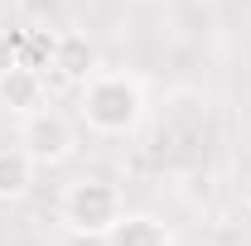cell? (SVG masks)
<instances>
[{"instance_id":"cell-1","label":"cell","mask_w":251,"mask_h":246,"mask_svg":"<svg viewBox=\"0 0 251 246\" xmlns=\"http://www.w3.org/2000/svg\"><path fill=\"white\" fill-rule=\"evenodd\" d=\"M145 116V92L135 77L121 73H101L82 82V121L92 125L97 135H130Z\"/></svg>"},{"instance_id":"cell-2","label":"cell","mask_w":251,"mask_h":246,"mask_svg":"<svg viewBox=\"0 0 251 246\" xmlns=\"http://www.w3.org/2000/svg\"><path fill=\"white\" fill-rule=\"evenodd\" d=\"M121 217V193L106 179H77L63 193V222L82 237H106L111 222Z\"/></svg>"},{"instance_id":"cell-3","label":"cell","mask_w":251,"mask_h":246,"mask_svg":"<svg viewBox=\"0 0 251 246\" xmlns=\"http://www.w3.org/2000/svg\"><path fill=\"white\" fill-rule=\"evenodd\" d=\"M20 145H25V154H29L34 164H58V159L73 154V125H68L63 111L39 106V111H29L25 125H20Z\"/></svg>"},{"instance_id":"cell-4","label":"cell","mask_w":251,"mask_h":246,"mask_svg":"<svg viewBox=\"0 0 251 246\" xmlns=\"http://www.w3.org/2000/svg\"><path fill=\"white\" fill-rule=\"evenodd\" d=\"M101 242L106 246H174V237H169V227H164L159 217H150V213H121Z\"/></svg>"},{"instance_id":"cell-5","label":"cell","mask_w":251,"mask_h":246,"mask_svg":"<svg viewBox=\"0 0 251 246\" xmlns=\"http://www.w3.org/2000/svg\"><path fill=\"white\" fill-rule=\"evenodd\" d=\"M0 101L15 111V116H29L44 106V73H34V68H10L5 77H0Z\"/></svg>"},{"instance_id":"cell-6","label":"cell","mask_w":251,"mask_h":246,"mask_svg":"<svg viewBox=\"0 0 251 246\" xmlns=\"http://www.w3.org/2000/svg\"><path fill=\"white\" fill-rule=\"evenodd\" d=\"M97 68V49L87 44V34H58L53 44V73L63 82H87Z\"/></svg>"},{"instance_id":"cell-7","label":"cell","mask_w":251,"mask_h":246,"mask_svg":"<svg viewBox=\"0 0 251 246\" xmlns=\"http://www.w3.org/2000/svg\"><path fill=\"white\" fill-rule=\"evenodd\" d=\"M34 188V159L25 145H0V203H15Z\"/></svg>"},{"instance_id":"cell-8","label":"cell","mask_w":251,"mask_h":246,"mask_svg":"<svg viewBox=\"0 0 251 246\" xmlns=\"http://www.w3.org/2000/svg\"><path fill=\"white\" fill-rule=\"evenodd\" d=\"M10 39H15V63H20V68H34V73L53 68V44H58V34L20 29V34H10Z\"/></svg>"},{"instance_id":"cell-9","label":"cell","mask_w":251,"mask_h":246,"mask_svg":"<svg viewBox=\"0 0 251 246\" xmlns=\"http://www.w3.org/2000/svg\"><path fill=\"white\" fill-rule=\"evenodd\" d=\"M10 68H15V39H10V34L0 29V77H5Z\"/></svg>"},{"instance_id":"cell-10","label":"cell","mask_w":251,"mask_h":246,"mask_svg":"<svg viewBox=\"0 0 251 246\" xmlns=\"http://www.w3.org/2000/svg\"><path fill=\"white\" fill-rule=\"evenodd\" d=\"M58 0H25V10H29V20H44L49 10H53Z\"/></svg>"}]
</instances>
